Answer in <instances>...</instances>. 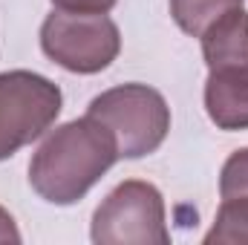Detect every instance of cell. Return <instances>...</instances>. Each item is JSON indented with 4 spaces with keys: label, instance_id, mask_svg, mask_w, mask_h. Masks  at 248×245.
<instances>
[{
    "label": "cell",
    "instance_id": "cell-10",
    "mask_svg": "<svg viewBox=\"0 0 248 245\" xmlns=\"http://www.w3.org/2000/svg\"><path fill=\"white\" fill-rule=\"evenodd\" d=\"M219 196H248V147L234 150L219 173Z\"/></svg>",
    "mask_w": 248,
    "mask_h": 245
},
{
    "label": "cell",
    "instance_id": "cell-5",
    "mask_svg": "<svg viewBox=\"0 0 248 245\" xmlns=\"http://www.w3.org/2000/svg\"><path fill=\"white\" fill-rule=\"evenodd\" d=\"M63 95L49 78L12 69L0 72V162L41 138L61 113Z\"/></svg>",
    "mask_w": 248,
    "mask_h": 245
},
{
    "label": "cell",
    "instance_id": "cell-12",
    "mask_svg": "<svg viewBox=\"0 0 248 245\" xmlns=\"http://www.w3.org/2000/svg\"><path fill=\"white\" fill-rule=\"evenodd\" d=\"M0 243H20V231L6 208H0Z\"/></svg>",
    "mask_w": 248,
    "mask_h": 245
},
{
    "label": "cell",
    "instance_id": "cell-4",
    "mask_svg": "<svg viewBox=\"0 0 248 245\" xmlns=\"http://www.w3.org/2000/svg\"><path fill=\"white\" fill-rule=\"evenodd\" d=\"M90 237L95 245H168L170 231L159 187L141 179L113 187L93 214Z\"/></svg>",
    "mask_w": 248,
    "mask_h": 245
},
{
    "label": "cell",
    "instance_id": "cell-7",
    "mask_svg": "<svg viewBox=\"0 0 248 245\" xmlns=\"http://www.w3.org/2000/svg\"><path fill=\"white\" fill-rule=\"evenodd\" d=\"M199 41L208 69L248 66V12L243 6L225 12L199 35Z\"/></svg>",
    "mask_w": 248,
    "mask_h": 245
},
{
    "label": "cell",
    "instance_id": "cell-9",
    "mask_svg": "<svg viewBox=\"0 0 248 245\" xmlns=\"http://www.w3.org/2000/svg\"><path fill=\"white\" fill-rule=\"evenodd\" d=\"M248 243V196L222 199L211 231L205 234V245H237Z\"/></svg>",
    "mask_w": 248,
    "mask_h": 245
},
{
    "label": "cell",
    "instance_id": "cell-3",
    "mask_svg": "<svg viewBox=\"0 0 248 245\" xmlns=\"http://www.w3.org/2000/svg\"><path fill=\"white\" fill-rule=\"evenodd\" d=\"M41 49L66 72L95 75L119 58L122 35L107 15L55 9L41 23Z\"/></svg>",
    "mask_w": 248,
    "mask_h": 245
},
{
    "label": "cell",
    "instance_id": "cell-6",
    "mask_svg": "<svg viewBox=\"0 0 248 245\" xmlns=\"http://www.w3.org/2000/svg\"><path fill=\"white\" fill-rule=\"evenodd\" d=\"M205 113L217 130H248V66L208 69Z\"/></svg>",
    "mask_w": 248,
    "mask_h": 245
},
{
    "label": "cell",
    "instance_id": "cell-11",
    "mask_svg": "<svg viewBox=\"0 0 248 245\" xmlns=\"http://www.w3.org/2000/svg\"><path fill=\"white\" fill-rule=\"evenodd\" d=\"M119 0H52L55 9L63 12H87V15H107Z\"/></svg>",
    "mask_w": 248,
    "mask_h": 245
},
{
    "label": "cell",
    "instance_id": "cell-2",
    "mask_svg": "<svg viewBox=\"0 0 248 245\" xmlns=\"http://www.w3.org/2000/svg\"><path fill=\"white\" fill-rule=\"evenodd\" d=\"M87 116L113 133L119 159H141L156 153L170 130V107L165 95L147 84L104 90L90 101Z\"/></svg>",
    "mask_w": 248,
    "mask_h": 245
},
{
    "label": "cell",
    "instance_id": "cell-1",
    "mask_svg": "<svg viewBox=\"0 0 248 245\" xmlns=\"http://www.w3.org/2000/svg\"><path fill=\"white\" fill-rule=\"evenodd\" d=\"M119 147L101 122L84 116L55 127L29 162L32 190L52 205H75L113 165Z\"/></svg>",
    "mask_w": 248,
    "mask_h": 245
},
{
    "label": "cell",
    "instance_id": "cell-8",
    "mask_svg": "<svg viewBox=\"0 0 248 245\" xmlns=\"http://www.w3.org/2000/svg\"><path fill=\"white\" fill-rule=\"evenodd\" d=\"M240 6L243 0H170V15L185 35L199 38L217 17Z\"/></svg>",
    "mask_w": 248,
    "mask_h": 245
}]
</instances>
